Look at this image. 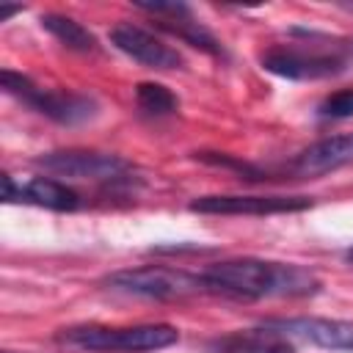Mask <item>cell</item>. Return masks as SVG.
Wrapping results in <instances>:
<instances>
[{
    "mask_svg": "<svg viewBox=\"0 0 353 353\" xmlns=\"http://www.w3.org/2000/svg\"><path fill=\"white\" fill-rule=\"evenodd\" d=\"M345 259H347V262L353 265V248H347V251H345Z\"/></svg>",
    "mask_w": 353,
    "mask_h": 353,
    "instance_id": "obj_18",
    "label": "cell"
},
{
    "mask_svg": "<svg viewBox=\"0 0 353 353\" xmlns=\"http://www.w3.org/2000/svg\"><path fill=\"white\" fill-rule=\"evenodd\" d=\"M353 163V132L323 138L312 146H306L295 160L290 163V171L298 176H323L328 171H339Z\"/></svg>",
    "mask_w": 353,
    "mask_h": 353,
    "instance_id": "obj_13",
    "label": "cell"
},
{
    "mask_svg": "<svg viewBox=\"0 0 353 353\" xmlns=\"http://www.w3.org/2000/svg\"><path fill=\"white\" fill-rule=\"evenodd\" d=\"M201 353H295V345L287 334L262 323L259 328H240L212 336L201 345Z\"/></svg>",
    "mask_w": 353,
    "mask_h": 353,
    "instance_id": "obj_12",
    "label": "cell"
},
{
    "mask_svg": "<svg viewBox=\"0 0 353 353\" xmlns=\"http://www.w3.org/2000/svg\"><path fill=\"white\" fill-rule=\"evenodd\" d=\"M22 6H0V22H6L11 14H19Z\"/></svg>",
    "mask_w": 353,
    "mask_h": 353,
    "instance_id": "obj_17",
    "label": "cell"
},
{
    "mask_svg": "<svg viewBox=\"0 0 353 353\" xmlns=\"http://www.w3.org/2000/svg\"><path fill=\"white\" fill-rule=\"evenodd\" d=\"M350 50H353V41H350Z\"/></svg>",
    "mask_w": 353,
    "mask_h": 353,
    "instance_id": "obj_20",
    "label": "cell"
},
{
    "mask_svg": "<svg viewBox=\"0 0 353 353\" xmlns=\"http://www.w3.org/2000/svg\"><path fill=\"white\" fill-rule=\"evenodd\" d=\"M210 292L234 295V298H309L317 295L323 281L292 262H270V259H223L210 265L204 273Z\"/></svg>",
    "mask_w": 353,
    "mask_h": 353,
    "instance_id": "obj_1",
    "label": "cell"
},
{
    "mask_svg": "<svg viewBox=\"0 0 353 353\" xmlns=\"http://www.w3.org/2000/svg\"><path fill=\"white\" fill-rule=\"evenodd\" d=\"M105 287L121 295L149 298V301H182L190 295L210 292L201 273H188L179 268L163 265H143V268H124L105 276Z\"/></svg>",
    "mask_w": 353,
    "mask_h": 353,
    "instance_id": "obj_3",
    "label": "cell"
},
{
    "mask_svg": "<svg viewBox=\"0 0 353 353\" xmlns=\"http://www.w3.org/2000/svg\"><path fill=\"white\" fill-rule=\"evenodd\" d=\"M39 168L69 176V179H91L102 185L124 182L132 174V163L124 160L121 154L113 152H88V149H61V152H47L36 160Z\"/></svg>",
    "mask_w": 353,
    "mask_h": 353,
    "instance_id": "obj_5",
    "label": "cell"
},
{
    "mask_svg": "<svg viewBox=\"0 0 353 353\" xmlns=\"http://www.w3.org/2000/svg\"><path fill=\"white\" fill-rule=\"evenodd\" d=\"M110 41L116 50H121L124 55H130L132 61L143 63L146 69H157V72H171V69H182L185 58L165 44L163 39H157L154 33L132 25V22H119L110 30Z\"/></svg>",
    "mask_w": 353,
    "mask_h": 353,
    "instance_id": "obj_9",
    "label": "cell"
},
{
    "mask_svg": "<svg viewBox=\"0 0 353 353\" xmlns=\"http://www.w3.org/2000/svg\"><path fill=\"white\" fill-rule=\"evenodd\" d=\"M41 28L50 36H55L66 50H74V52H97V47H99L97 36L83 22H77V19L66 17V14H55V11L44 14L41 17Z\"/></svg>",
    "mask_w": 353,
    "mask_h": 353,
    "instance_id": "obj_14",
    "label": "cell"
},
{
    "mask_svg": "<svg viewBox=\"0 0 353 353\" xmlns=\"http://www.w3.org/2000/svg\"><path fill=\"white\" fill-rule=\"evenodd\" d=\"M135 8L154 17L157 28L165 30L168 36L179 39V41H185V44H190V47H196V50H201L212 58L226 55L221 39L212 30H207L185 3H135Z\"/></svg>",
    "mask_w": 353,
    "mask_h": 353,
    "instance_id": "obj_8",
    "label": "cell"
},
{
    "mask_svg": "<svg viewBox=\"0 0 353 353\" xmlns=\"http://www.w3.org/2000/svg\"><path fill=\"white\" fill-rule=\"evenodd\" d=\"M317 110L323 119H350L353 116V88H339V91L328 94Z\"/></svg>",
    "mask_w": 353,
    "mask_h": 353,
    "instance_id": "obj_16",
    "label": "cell"
},
{
    "mask_svg": "<svg viewBox=\"0 0 353 353\" xmlns=\"http://www.w3.org/2000/svg\"><path fill=\"white\" fill-rule=\"evenodd\" d=\"M179 339V331L168 323L146 325H69L55 334L61 347L88 350V353H149L163 350Z\"/></svg>",
    "mask_w": 353,
    "mask_h": 353,
    "instance_id": "obj_2",
    "label": "cell"
},
{
    "mask_svg": "<svg viewBox=\"0 0 353 353\" xmlns=\"http://www.w3.org/2000/svg\"><path fill=\"white\" fill-rule=\"evenodd\" d=\"M135 99L152 116H171L179 108V99L163 83H138L135 85Z\"/></svg>",
    "mask_w": 353,
    "mask_h": 353,
    "instance_id": "obj_15",
    "label": "cell"
},
{
    "mask_svg": "<svg viewBox=\"0 0 353 353\" xmlns=\"http://www.w3.org/2000/svg\"><path fill=\"white\" fill-rule=\"evenodd\" d=\"M3 353H14V350H3Z\"/></svg>",
    "mask_w": 353,
    "mask_h": 353,
    "instance_id": "obj_19",
    "label": "cell"
},
{
    "mask_svg": "<svg viewBox=\"0 0 353 353\" xmlns=\"http://www.w3.org/2000/svg\"><path fill=\"white\" fill-rule=\"evenodd\" d=\"M312 199L306 196H243V193H215V196H199L190 201V212L201 215H281V212H301L309 210Z\"/></svg>",
    "mask_w": 353,
    "mask_h": 353,
    "instance_id": "obj_7",
    "label": "cell"
},
{
    "mask_svg": "<svg viewBox=\"0 0 353 353\" xmlns=\"http://www.w3.org/2000/svg\"><path fill=\"white\" fill-rule=\"evenodd\" d=\"M3 199L6 201H25L55 212H74L80 207V196L61 179L52 176H33L25 185H14L8 174H3Z\"/></svg>",
    "mask_w": 353,
    "mask_h": 353,
    "instance_id": "obj_11",
    "label": "cell"
},
{
    "mask_svg": "<svg viewBox=\"0 0 353 353\" xmlns=\"http://www.w3.org/2000/svg\"><path fill=\"white\" fill-rule=\"evenodd\" d=\"M259 63L265 72L284 80H323L345 69L342 55L306 47H270L259 55Z\"/></svg>",
    "mask_w": 353,
    "mask_h": 353,
    "instance_id": "obj_6",
    "label": "cell"
},
{
    "mask_svg": "<svg viewBox=\"0 0 353 353\" xmlns=\"http://www.w3.org/2000/svg\"><path fill=\"white\" fill-rule=\"evenodd\" d=\"M0 83H3L6 94L17 97L28 108H33L36 113H41V116H47L58 124H80V121H88V119L97 116V102L91 97H83V94H74V91L41 88L19 72L3 69Z\"/></svg>",
    "mask_w": 353,
    "mask_h": 353,
    "instance_id": "obj_4",
    "label": "cell"
},
{
    "mask_svg": "<svg viewBox=\"0 0 353 353\" xmlns=\"http://www.w3.org/2000/svg\"><path fill=\"white\" fill-rule=\"evenodd\" d=\"M270 328L287 334L290 339H303L309 345L325 350H347L353 353V323L331 320V317H276L268 320Z\"/></svg>",
    "mask_w": 353,
    "mask_h": 353,
    "instance_id": "obj_10",
    "label": "cell"
}]
</instances>
